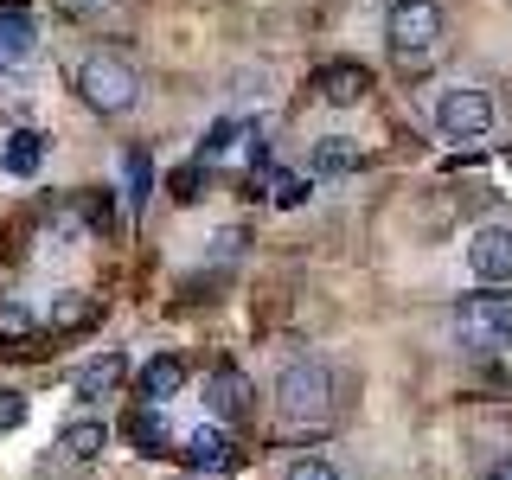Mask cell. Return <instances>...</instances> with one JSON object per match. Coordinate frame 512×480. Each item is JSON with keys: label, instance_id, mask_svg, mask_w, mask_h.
<instances>
[{"label": "cell", "instance_id": "6da1fadb", "mask_svg": "<svg viewBox=\"0 0 512 480\" xmlns=\"http://www.w3.org/2000/svg\"><path fill=\"white\" fill-rule=\"evenodd\" d=\"M276 416L288 429H320L333 416V365L327 359H288L276 378Z\"/></svg>", "mask_w": 512, "mask_h": 480}, {"label": "cell", "instance_id": "7a4b0ae2", "mask_svg": "<svg viewBox=\"0 0 512 480\" xmlns=\"http://www.w3.org/2000/svg\"><path fill=\"white\" fill-rule=\"evenodd\" d=\"M71 90L84 96V109H96V116H128V109L141 103V77H135V64L116 58V52H90V58H77Z\"/></svg>", "mask_w": 512, "mask_h": 480}, {"label": "cell", "instance_id": "3957f363", "mask_svg": "<svg viewBox=\"0 0 512 480\" xmlns=\"http://www.w3.org/2000/svg\"><path fill=\"white\" fill-rule=\"evenodd\" d=\"M384 39H391V58L397 64H429L442 45V7L436 0H391L384 7Z\"/></svg>", "mask_w": 512, "mask_h": 480}, {"label": "cell", "instance_id": "277c9868", "mask_svg": "<svg viewBox=\"0 0 512 480\" xmlns=\"http://www.w3.org/2000/svg\"><path fill=\"white\" fill-rule=\"evenodd\" d=\"M448 327L468 352H500L512 340V295H468L448 314Z\"/></svg>", "mask_w": 512, "mask_h": 480}, {"label": "cell", "instance_id": "5b68a950", "mask_svg": "<svg viewBox=\"0 0 512 480\" xmlns=\"http://www.w3.org/2000/svg\"><path fill=\"white\" fill-rule=\"evenodd\" d=\"M429 116H436V128H442L448 141H487L493 122H500V116H493V96L480 90V84H448Z\"/></svg>", "mask_w": 512, "mask_h": 480}, {"label": "cell", "instance_id": "8992f818", "mask_svg": "<svg viewBox=\"0 0 512 480\" xmlns=\"http://www.w3.org/2000/svg\"><path fill=\"white\" fill-rule=\"evenodd\" d=\"M468 269L487 288H512V224H480L468 237Z\"/></svg>", "mask_w": 512, "mask_h": 480}, {"label": "cell", "instance_id": "52a82bcc", "mask_svg": "<svg viewBox=\"0 0 512 480\" xmlns=\"http://www.w3.org/2000/svg\"><path fill=\"white\" fill-rule=\"evenodd\" d=\"M180 384H186V359L180 352H154L148 365H141V404H173L180 397Z\"/></svg>", "mask_w": 512, "mask_h": 480}, {"label": "cell", "instance_id": "ba28073f", "mask_svg": "<svg viewBox=\"0 0 512 480\" xmlns=\"http://www.w3.org/2000/svg\"><path fill=\"white\" fill-rule=\"evenodd\" d=\"M39 52V26H32V13H0V77H13L20 64Z\"/></svg>", "mask_w": 512, "mask_h": 480}, {"label": "cell", "instance_id": "9c48e42d", "mask_svg": "<svg viewBox=\"0 0 512 480\" xmlns=\"http://www.w3.org/2000/svg\"><path fill=\"white\" fill-rule=\"evenodd\" d=\"M205 404H212L218 423H237V416L250 410V378L237 372V365H224V372L205 378Z\"/></svg>", "mask_w": 512, "mask_h": 480}, {"label": "cell", "instance_id": "30bf717a", "mask_svg": "<svg viewBox=\"0 0 512 480\" xmlns=\"http://www.w3.org/2000/svg\"><path fill=\"white\" fill-rule=\"evenodd\" d=\"M231 455H237V448H231V436H224V423H199V429L186 436V461H192L199 474L231 468Z\"/></svg>", "mask_w": 512, "mask_h": 480}, {"label": "cell", "instance_id": "8fae6325", "mask_svg": "<svg viewBox=\"0 0 512 480\" xmlns=\"http://www.w3.org/2000/svg\"><path fill=\"white\" fill-rule=\"evenodd\" d=\"M0 167L20 173V180H32V173L45 167V135H39V128H20V135H7V148H0Z\"/></svg>", "mask_w": 512, "mask_h": 480}, {"label": "cell", "instance_id": "7c38bea8", "mask_svg": "<svg viewBox=\"0 0 512 480\" xmlns=\"http://www.w3.org/2000/svg\"><path fill=\"white\" fill-rule=\"evenodd\" d=\"M244 141H256V128L244 122V116H224V122H212L205 128V141H199V160H231Z\"/></svg>", "mask_w": 512, "mask_h": 480}, {"label": "cell", "instance_id": "4fadbf2b", "mask_svg": "<svg viewBox=\"0 0 512 480\" xmlns=\"http://www.w3.org/2000/svg\"><path fill=\"white\" fill-rule=\"evenodd\" d=\"M122 378H128V359L122 352H103V359H90L84 372H77V397H109Z\"/></svg>", "mask_w": 512, "mask_h": 480}, {"label": "cell", "instance_id": "5bb4252c", "mask_svg": "<svg viewBox=\"0 0 512 480\" xmlns=\"http://www.w3.org/2000/svg\"><path fill=\"white\" fill-rule=\"evenodd\" d=\"M320 96H327L333 109H352L365 96V71L359 64H327V71H320Z\"/></svg>", "mask_w": 512, "mask_h": 480}, {"label": "cell", "instance_id": "9a60e30c", "mask_svg": "<svg viewBox=\"0 0 512 480\" xmlns=\"http://www.w3.org/2000/svg\"><path fill=\"white\" fill-rule=\"evenodd\" d=\"M103 442H109V429H103V423H71V429H64V436H58L64 461H77V468L103 455Z\"/></svg>", "mask_w": 512, "mask_h": 480}, {"label": "cell", "instance_id": "2e32d148", "mask_svg": "<svg viewBox=\"0 0 512 480\" xmlns=\"http://www.w3.org/2000/svg\"><path fill=\"white\" fill-rule=\"evenodd\" d=\"M352 167H359V148H352L346 135H327L314 148V173H352Z\"/></svg>", "mask_w": 512, "mask_h": 480}, {"label": "cell", "instance_id": "e0dca14e", "mask_svg": "<svg viewBox=\"0 0 512 480\" xmlns=\"http://www.w3.org/2000/svg\"><path fill=\"white\" fill-rule=\"evenodd\" d=\"M128 436L141 442V455H167V436H160V423H154V404L135 416V423H128Z\"/></svg>", "mask_w": 512, "mask_h": 480}, {"label": "cell", "instance_id": "ac0fdd59", "mask_svg": "<svg viewBox=\"0 0 512 480\" xmlns=\"http://www.w3.org/2000/svg\"><path fill=\"white\" fill-rule=\"evenodd\" d=\"M282 480H346V474H340V468H333V461H327V455H301V461H295V468H288Z\"/></svg>", "mask_w": 512, "mask_h": 480}, {"label": "cell", "instance_id": "d6986e66", "mask_svg": "<svg viewBox=\"0 0 512 480\" xmlns=\"http://www.w3.org/2000/svg\"><path fill=\"white\" fill-rule=\"evenodd\" d=\"M32 416V404H26V391H0V436H13Z\"/></svg>", "mask_w": 512, "mask_h": 480}, {"label": "cell", "instance_id": "ffe728a7", "mask_svg": "<svg viewBox=\"0 0 512 480\" xmlns=\"http://www.w3.org/2000/svg\"><path fill=\"white\" fill-rule=\"evenodd\" d=\"M269 186H276V205H282V212H295V205L308 199V180H295V173H269Z\"/></svg>", "mask_w": 512, "mask_h": 480}, {"label": "cell", "instance_id": "44dd1931", "mask_svg": "<svg viewBox=\"0 0 512 480\" xmlns=\"http://www.w3.org/2000/svg\"><path fill=\"white\" fill-rule=\"evenodd\" d=\"M128 205H148V154H128Z\"/></svg>", "mask_w": 512, "mask_h": 480}, {"label": "cell", "instance_id": "7402d4cb", "mask_svg": "<svg viewBox=\"0 0 512 480\" xmlns=\"http://www.w3.org/2000/svg\"><path fill=\"white\" fill-rule=\"evenodd\" d=\"M116 7H122V0H64V13H71V20H109Z\"/></svg>", "mask_w": 512, "mask_h": 480}, {"label": "cell", "instance_id": "603a6c76", "mask_svg": "<svg viewBox=\"0 0 512 480\" xmlns=\"http://www.w3.org/2000/svg\"><path fill=\"white\" fill-rule=\"evenodd\" d=\"M167 186H173V199H180V205H192V199H199V167H180V173H167Z\"/></svg>", "mask_w": 512, "mask_h": 480}, {"label": "cell", "instance_id": "cb8c5ba5", "mask_svg": "<svg viewBox=\"0 0 512 480\" xmlns=\"http://www.w3.org/2000/svg\"><path fill=\"white\" fill-rule=\"evenodd\" d=\"M0 333H32V314L13 301V308H0Z\"/></svg>", "mask_w": 512, "mask_h": 480}, {"label": "cell", "instance_id": "d4e9b609", "mask_svg": "<svg viewBox=\"0 0 512 480\" xmlns=\"http://www.w3.org/2000/svg\"><path fill=\"white\" fill-rule=\"evenodd\" d=\"M487 480H512V455H506V461H493V468H487Z\"/></svg>", "mask_w": 512, "mask_h": 480}]
</instances>
